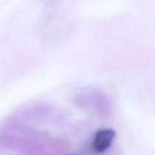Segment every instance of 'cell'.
I'll list each match as a JSON object with an SVG mask.
<instances>
[{"label": "cell", "instance_id": "cell-1", "mask_svg": "<svg viewBox=\"0 0 155 155\" xmlns=\"http://www.w3.org/2000/svg\"><path fill=\"white\" fill-rule=\"evenodd\" d=\"M115 131L104 129L98 131L94 137L92 148L95 153H103L110 146L115 138Z\"/></svg>", "mask_w": 155, "mask_h": 155}]
</instances>
